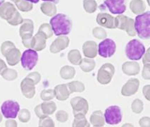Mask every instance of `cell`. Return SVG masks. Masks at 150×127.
Segmentation results:
<instances>
[{
	"label": "cell",
	"mask_w": 150,
	"mask_h": 127,
	"mask_svg": "<svg viewBox=\"0 0 150 127\" xmlns=\"http://www.w3.org/2000/svg\"><path fill=\"white\" fill-rule=\"evenodd\" d=\"M39 126L40 127H54L55 126L54 122L52 118L46 116V117L40 119L39 121Z\"/></svg>",
	"instance_id": "obj_43"
},
{
	"label": "cell",
	"mask_w": 150,
	"mask_h": 127,
	"mask_svg": "<svg viewBox=\"0 0 150 127\" xmlns=\"http://www.w3.org/2000/svg\"><path fill=\"white\" fill-rule=\"evenodd\" d=\"M38 33L43 35L47 39L52 38V35H53V31H52V27L50 24L49 23L42 24L40 27L39 28V30H38Z\"/></svg>",
	"instance_id": "obj_34"
},
{
	"label": "cell",
	"mask_w": 150,
	"mask_h": 127,
	"mask_svg": "<svg viewBox=\"0 0 150 127\" xmlns=\"http://www.w3.org/2000/svg\"><path fill=\"white\" fill-rule=\"evenodd\" d=\"M1 121H2V116H1V113H0V122H1Z\"/></svg>",
	"instance_id": "obj_56"
},
{
	"label": "cell",
	"mask_w": 150,
	"mask_h": 127,
	"mask_svg": "<svg viewBox=\"0 0 150 127\" xmlns=\"http://www.w3.org/2000/svg\"><path fill=\"white\" fill-rule=\"evenodd\" d=\"M145 52V47L138 40H132L125 47L126 57L131 60H139Z\"/></svg>",
	"instance_id": "obj_3"
},
{
	"label": "cell",
	"mask_w": 150,
	"mask_h": 127,
	"mask_svg": "<svg viewBox=\"0 0 150 127\" xmlns=\"http://www.w3.org/2000/svg\"><path fill=\"white\" fill-rule=\"evenodd\" d=\"M150 64H144L142 71V77L146 80L150 79Z\"/></svg>",
	"instance_id": "obj_46"
},
{
	"label": "cell",
	"mask_w": 150,
	"mask_h": 127,
	"mask_svg": "<svg viewBox=\"0 0 150 127\" xmlns=\"http://www.w3.org/2000/svg\"><path fill=\"white\" fill-rule=\"evenodd\" d=\"M83 7L85 11L92 13L97 10V4L95 0H83Z\"/></svg>",
	"instance_id": "obj_35"
},
{
	"label": "cell",
	"mask_w": 150,
	"mask_h": 127,
	"mask_svg": "<svg viewBox=\"0 0 150 127\" xmlns=\"http://www.w3.org/2000/svg\"><path fill=\"white\" fill-rule=\"evenodd\" d=\"M26 77L29 78V79L32 80L33 82H34L35 85L38 84L41 80V75L40 74V73L37 72V71H35V72H33L31 73V74H28Z\"/></svg>",
	"instance_id": "obj_45"
},
{
	"label": "cell",
	"mask_w": 150,
	"mask_h": 127,
	"mask_svg": "<svg viewBox=\"0 0 150 127\" xmlns=\"http://www.w3.org/2000/svg\"><path fill=\"white\" fill-rule=\"evenodd\" d=\"M16 11V9L13 4L10 2H4L0 5V17L2 19L8 21Z\"/></svg>",
	"instance_id": "obj_16"
},
{
	"label": "cell",
	"mask_w": 150,
	"mask_h": 127,
	"mask_svg": "<svg viewBox=\"0 0 150 127\" xmlns=\"http://www.w3.org/2000/svg\"><path fill=\"white\" fill-rule=\"evenodd\" d=\"M55 94L54 90H43L40 93V97L43 101H50L54 98Z\"/></svg>",
	"instance_id": "obj_39"
},
{
	"label": "cell",
	"mask_w": 150,
	"mask_h": 127,
	"mask_svg": "<svg viewBox=\"0 0 150 127\" xmlns=\"http://www.w3.org/2000/svg\"><path fill=\"white\" fill-rule=\"evenodd\" d=\"M1 113L6 119H15L20 111V105L13 100H6L1 107Z\"/></svg>",
	"instance_id": "obj_7"
},
{
	"label": "cell",
	"mask_w": 150,
	"mask_h": 127,
	"mask_svg": "<svg viewBox=\"0 0 150 127\" xmlns=\"http://www.w3.org/2000/svg\"><path fill=\"white\" fill-rule=\"evenodd\" d=\"M79 65L82 71L88 73L94 70V69L95 68L96 63L95 61L91 60L90 58H85L82 59Z\"/></svg>",
	"instance_id": "obj_25"
},
{
	"label": "cell",
	"mask_w": 150,
	"mask_h": 127,
	"mask_svg": "<svg viewBox=\"0 0 150 127\" xmlns=\"http://www.w3.org/2000/svg\"><path fill=\"white\" fill-rule=\"evenodd\" d=\"M150 12L146 11L137 15L134 22V26L136 33L139 38L143 40H149L150 38Z\"/></svg>",
	"instance_id": "obj_2"
},
{
	"label": "cell",
	"mask_w": 150,
	"mask_h": 127,
	"mask_svg": "<svg viewBox=\"0 0 150 127\" xmlns=\"http://www.w3.org/2000/svg\"><path fill=\"white\" fill-rule=\"evenodd\" d=\"M132 111L135 114H140L143 111L144 109V105H143L142 101L139 99H135V100L132 102L131 105Z\"/></svg>",
	"instance_id": "obj_37"
},
{
	"label": "cell",
	"mask_w": 150,
	"mask_h": 127,
	"mask_svg": "<svg viewBox=\"0 0 150 127\" xmlns=\"http://www.w3.org/2000/svg\"><path fill=\"white\" fill-rule=\"evenodd\" d=\"M149 85L145 86L143 88V94H144V96H145L146 99L147 100H149Z\"/></svg>",
	"instance_id": "obj_50"
},
{
	"label": "cell",
	"mask_w": 150,
	"mask_h": 127,
	"mask_svg": "<svg viewBox=\"0 0 150 127\" xmlns=\"http://www.w3.org/2000/svg\"><path fill=\"white\" fill-rule=\"evenodd\" d=\"M23 18H22L21 13L18 11H16L14 13V14L12 16L11 18L8 19L7 22L10 25L13 26H16L21 24L23 23Z\"/></svg>",
	"instance_id": "obj_36"
},
{
	"label": "cell",
	"mask_w": 150,
	"mask_h": 127,
	"mask_svg": "<svg viewBox=\"0 0 150 127\" xmlns=\"http://www.w3.org/2000/svg\"><path fill=\"white\" fill-rule=\"evenodd\" d=\"M76 74V70L71 66H64L60 70V76L63 79L69 80L74 77Z\"/></svg>",
	"instance_id": "obj_28"
},
{
	"label": "cell",
	"mask_w": 150,
	"mask_h": 127,
	"mask_svg": "<svg viewBox=\"0 0 150 127\" xmlns=\"http://www.w3.org/2000/svg\"><path fill=\"white\" fill-rule=\"evenodd\" d=\"M122 70L125 74L128 76H135L139 74L140 67L137 62H126L122 66Z\"/></svg>",
	"instance_id": "obj_20"
},
{
	"label": "cell",
	"mask_w": 150,
	"mask_h": 127,
	"mask_svg": "<svg viewBox=\"0 0 150 127\" xmlns=\"http://www.w3.org/2000/svg\"><path fill=\"white\" fill-rule=\"evenodd\" d=\"M38 61V54L35 50L28 49L23 53L21 62L23 68L25 70L30 71L36 66Z\"/></svg>",
	"instance_id": "obj_4"
},
{
	"label": "cell",
	"mask_w": 150,
	"mask_h": 127,
	"mask_svg": "<svg viewBox=\"0 0 150 127\" xmlns=\"http://www.w3.org/2000/svg\"><path fill=\"white\" fill-rule=\"evenodd\" d=\"M25 1H30V2L31 3H34V4H37V3L39 2L40 0H25Z\"/></svg>",
	"instance_id": "obj_54"
},
{
	"label": "cell",
	"mask_w": 150,
	"mask_h": 127,
	"mask_svg": "<svg viewBox=\"0 0 150 127\" xmlns=\"http://www.w3.org/2000/svg\"><path fill=\"white\" fill-rule=\"evenodd\" d=\"M35 85L29 78L25 77L21 83V89L23 95L26 98L31 99L35 95Z\"/></svg>",
	"instance_id": "obj_12"
},
{
	"label": "cell",
	"mask_w": 150,
	"mask_h": 127,
	"mask_svg": "<svg viewBox=\"0 0 150 127\" xmlns=\"http://www.w3.org/2000/svg\"><path fill=\"white\" fill-rule=\"evenodd\" d=\"M149 51H150V49L149 48L147 50V51L145 52V53L144 54V57L143 58V64H149L150 60H149Z\"/></svg>",
	"instance_id": "obj_49"
},
{
	"label": "cell",
	"mask_w": 150,
	"mask_h": 127,
	"mask_svg": "<svg viewBox=\"0 0 150 127\" xmlns=\"http://www.w3.org/2000/svg\"><path fill=\"white\" fill-rule=\"evenodd\" d=\"M6 126H15L16 127L18 125H17V123L16 121H15V120L13 119H10V120H7V121H6V125H5Z\"/></svg>",
	"instance_id": "obj_51"
},
{
	"label": "cell",
	"mask_w": 150,
	"mask_h": 127,
	"mask_svg": "<svg viewBox=\"0 0 150 127\" xmlns=\"http://www.w3.org/2000/svg\"><path fill=\"white\" fill-rule=\"evenodd\" d=\"M70 93H82L85 89V85L80 81H72L67 84Z\"/></svg>",
	"instance_id": "obj_30"
},
{
	"label": "cell",
	"mask_w": 150,
	"mask_h": 127,
	"mask_svg": "<svg viewBox=\"0 0 150 127\" xmlns=\"http://www.w3.org/2000/svg\"><path fill=\"white\" fill-rule=\"evenodd\" d=\"M41 11L47 16H53L57 13V9L55 4L50 1H45L40 6Z\"/></svg>",
	"instance_id": "obj_24"
},
{
	"label": "cell",
	"mask_w": 150,
	"mask_h": 127,
	"mask_svg": "<svg viewBox=\"0 0 150 127\" xmlns=\"http://www.w3.org/2000/svg\"><path fill=\"white\" fill-rule=\"evenodd\" d=\"M75 119L73 123V127H90V125L89 124L88 121L85 118V114L82 113L74 114Z\"/></svg>",
	"instance_id": "obj_27"
},
{
	"label": "cell",
	"mask_w": 150,
	"mask_h": 127,
	"mask_svg": "<svg viewBox=\"0 0 150 127\" xmlns=\"http://www.w3.org/2000/svg\"><path fill=\"white\" fill-rule=\"evenodd\" d=\"M1 76L2 78L6 81H14L18 77V73L14 69H7L6 68L5 70L1 74Z\"/></svg>",
	"instance_id": "obj_33"
},
{
	"label": "cell",
	"mask_w": 150,
	"mask_h": 127,
	"mask_svg": "<svg viewBox=\"0 0 150 127\" xmlns=\"http://www.w3.org/2000/svg\"><path fill=\"white\" fill-rule=\"evenodd\" d=\"M130 9L132 13L139 15L145 11L146 5L142 0H132L130 3Z\"/></svg>",
	"instance_id": "obj_23"
},
{
	"label": "cell",
	"mask_w": 150,
	"mask_h": 127,
	"mask_svg": "<svg viewBox=\"0 0 150 127\" xmlns=\"http://www.w3.org/2000/svg\"><path fill=\"white\" fill-rule=\"evenodd\" d=\"M83 51L87 58H95L97 55V45L95 42L89 40L83 45Z\"/></svg>",
	"instance_id": "obj_17"
},
{
	"label": "cell",
	"mask_w": 150,
	"mask_h": 127,
	"mask_svg": "<svg viewBox=\"0 0 150 127\" xmlns=\"http://www.w3.org/2000/svg\"><path fill=\"white\" fill-rule=\"evenodd\" d=\"M30 112L29 110L26 109H21L20 112L18 113L19 121H21L23 123H26L29 121L30 119Z\"/></svg>",
	"instance_id": "obj_41"
},
{
	"label": "cell",
	"mask_w": 150,
	"mask_h": 127,
	"mask_svg": "<svg viewBox=\"0 0 150 127\" xmlns=\"http://www.w3.org/2000/svg\"><path fill=\"white\" fill-rule=\"evenodd\" d=\"M40 107L42 111L47 116L53 114V113H54L57 109V105H56L55 102H52V101H50V102L45 101L43 103L40 104Z\"/></svg>",
	"instance_id": "obj_26"
},
{
	"label": "cell",
	"mask_w": 150,
	"mask_h": 127,
	"mask_svg": "<svg viewBox=\"0 0 150 127\" xmlns=\"http://www.w3.org/2000/svg\"><path fill=\"white\" fill-rule=\"evenodd\" d=\"M125 31L130 37H133L136 35V31L135 29V26H134V21L133 19L129 17L128 23H127L126 27H125Z\"/></svg>",
	"instance_id": "obj_38"
},
{
	"label": "cell",
	"mask_w": 150,
	"mask_h": 127,
	"mask_svg": "<svg viewBox=\"0 0 150 127\" xmlns=\"http://www.w3.org/2000/svg\"><path fill=\"white\" fill-rule=\"evenodd\" d=\"M34 23L30 19H23L19 29V34L22 39V43L27 44L31 41L33 38Z\"/></svg>",
	"instance_id": "obj_8"
},
{
	"label": "cell",
	"mask_w": 150,
	"mask_h": 127,
	"mask_svg": "<svg viewBox=\"0 0 150 127\" xmlns=\"http://www.w3.org/2000/svg\"><path fill=\"white\" fill-rule=\"evenodd\" d=\"M139 86V81L137 79H129L122 87L121 94L125 97H129L137 92Z\"/></svg>",
	"instance_id": "obj_14"
},
{
	"label": "cell",
	"mask_w": 150,
	"mask_h": 127,
	"mask_svg": "<svg viewBox=\"0 0 150 127\" xmlns=\"http://www.w3.org/2000/svg\"><path fill=\"white\" fill-rule=\"evenodd\" d=\"M69 43L70 40L67 36L60 35L52 43L50 48V52L53 54L60 53L69 47Z\"/></svg>",
	"instance_id": "obj_13"
},
{
	"label": "cell",
	"mask_w": 150,
	"mask_h": 127,
	"mask_svg": "<svg viewBox=\"0 0 150 127\" xmlns=\"http://www.w3.org/2000/svg\"><path fill=\"white\" fill-rule=\"evenodd\" d=\"M4 57H6V62H7L8 65L15 66L18 64L21 61V51L18 49L14 48L11 49L8 53H6V55Z\"/></svg>",
	"instance_id": "obj_19"
},
{
	"label": "cell",
	"mask_w": 150,
	"mask_h": 127,
	"mask_svg": "<svg viewBox=\"0 0 150 127\" xmlns=\"http://www.w3.org/2000/svg\"><path fill=\"white\" fill-rule=\"evenodd\" d=\"M44 1H50V2L54 3V4H58L60 0H42Z\"/></svg>",
	"instance_id": "obj_53"
},
{
	"label": "cell",
	"mask_w": 150,
	"mask_h": 127,
	"mask_svg": "<svg viewBox=\"0 0 150 127\" xmlns=\"http://www.w3.org/2000/svg\"><path fill=\"white\" fill-rule=\"evenodd\" d=\"M71 105L74 114L82 113L85 115L89 110L88 101L81 97H76L71 99Z\"/></svg>",
	"instance_id": "obj_10"
},
{
	"label": "cell",
	"mask_w": 150,
	"mask_h": 127,
	"mask_svg": "<svg viewBox=\"0 0 150 127\" xmlns=\"http://www.w3.org/2000/svg\"><path fill=\"white\" fill-rule=\"evenodd\" d=\"M16 48L15 45L11 41H5L1 45V53L4 56L6 55L11 49Z\"/></svg>",
	"instance_id": "obj_42"
},
{
	"label": "cell",
	"mask_w": 150,
	"mask_h": 127,
	"mask_svg": "<svg viewBox=\"0 0 150 127\" xmlns=\"http://www.w3.org/2000/svg\"><path fill=\"white\" fill-rule=\"evenodd\" d=\"M15 4L17 8L23 12H28L31 11L33 8V3L25 0H18L16 2H15Z\"/></svg>",
	"instance_id": "obj_32"
},
{
	"label": "cell",
	"mask_w": 150,
	"mask_h": 127,
	"mask_svg": "<svg viewBox=\"0 0 150 127\" xmlns=\"http://www.w3.org/2000/svg\"><path fill=\"white\" fill-rule=\"evenodd\" d=\"M4 2V0H0V5H1Z\"/></svg>",
	"instance_id": "obj_55"
},
{
	"label": "cell",
	"mask_w": 150,
	"mask_h": 127,
	"mask_svg": "<svg viewBox=\"0 0 150 127\" xmlns=\"http://www.w3.org/2000/svg\"><path fill=\"white\" fill-rule=\"evenodd\" d=\"M104 120L109 125L118 124L122 121V111L118 106H110L105 110Z\"/></svg>",
	"instance_id": "obj_6"
},
{
	"label": "cell",
	"mask_w": 150,
	"mask_h": 127,
	"mask_svg": "<svg viewBox=\"0 0 150 127\" xmlns=\"http://www.w3.org/2000/svg\"><path fill=\"white\" fill-rule=\"evenodd\" d=\"M129 17L125 15H118L116 18H114V25L115 28L120 29V30L125 31L128 23Z\"/></svg>",
	"instance_id": "obj_31"
},
{
	"label": "cell",
	"mask_w": 150,
	"mask_h": 127,
	"mask_svg": "<svg viewBox=\"0 0 150 127\" xmlns=\"http://www.w3.org/2000/svg\"><path fill=\"white\" fill-rule=\"evenodd\" d=\"M116 49V45L115 42L112 39L107 38L99 43L97 52L102 57L109 58L114 55Z\"/></svg>",
	"instance_id": "obj_9"
},
{
	"label": "cell",
	"mask_w": 150,
	"mask_h": 127,
	"mask_svg": "<svg viewBox=\"0 0 150 127\" xmlns=\"http://www.w3.org/2000/svg\"><path fill=\"white\" fill-rule=\"evenodd\" d=\"M115 73V67L111 64H103L97 74V81L102 85H106L111 82Z\"/></svg>",
	"instance_id": "obj_5"
},
{
	"label": "cell",
	"mask_w": 150,
	"mask_h": 127,
	"mask_svg": "<svg viewBox=\"0 0 150 127\" xmlns=\"http://www.w3.org/2000/svg\"><path fill=\"white\" fill-rule=\"evenodd\" d=\"M92 35L94 37H95L97 39H105L107 36L106 32L104 28L100 27H96L92 30Z\"/></svg>",
	"instance_id": "obj_40"
},
{
	"label": "cell",
	"mask_w": 150,
	"mask_h": 127,
	"mask_svg": "<svg viewBox=\"0 0 150 127\" xmlns=\"http://www.w3.org/2000/svg\"><path fill=\"white\" fill-rule=\"evenodd\" d=\"M139 125L141 126L144 127H149L150 126V119L149 117H147V116H145V117H142V119L139 120Z\"/></svg>",
	"instance_id": "obj_48"
},
{
	"label": "cell",
	"mask_w": 150,
	"mask_h": 127,
	"mask_svg": "<svg viewBox=\"0 0 150 127\" xmlns=\"http://www.w3.org/2000/svg\"><path fill=\"white\" fill-rule=\"evenodd\" d=\"M56 118H57V121H59V122L64 123L69 119V114L65 111L59 110L56 114Z\"/></svg>",
	"instance_id": "obj_44"
},
{
	"label": "cell",
	"mask_w": 150,
	"mask_h": 127,
	"mask_svg": "<svg viewBox=\"0 0 150 127\" xmlns=\"http://www.w3.org/2000/svg\"><path fill=\"white\" fill-rule=\"evenodd\" d=\"M104 5L114 14H122L126 10L125 0H105Z\"/></svg>",
	"instance_id": "obj_11"
},
{
	"label": "cell",
	"mask_w": 150,
	"mask_h": 127,
	"mask_svg": "<svg viewBox=\"0 0 150 127\" xmlns=\"http://www.w3.org/2000/svg\"><path fill=\"white\" fill-rule=\"evenodd\" d=\"M6 68H7V67H6V64H5L4 60L0 59V75H1V73H2Z\"/></svg>",
	"instance_id": "obj_52"
},
{
	"label": "cell",
	"mask_w": 150,
	"mask_h": 127,
	"mask_svg": "<svg viewBox=\"0 0 150 127\" xmlns=\"http://www.w3.org/2000/svg\"><path fill=\"white\" fill-rule=\"evenodd\" d=\"M35 113L37 116H38V118H40V119H42V118H44V117H46V116H47L46 114H45L44 113H43L42 111L40 105H37L36 107H35Z\"/></svg>",
	"instance_id": "obj_47"
},
{
	"label": "cell",
	"mask_w": 150,
	"mask_h": 127,
	"mask_svg": "<svg viewBox=\"0 0 150 127\" xmlns=\"http://www.w3.org/2000/svg\"><path fill=\"white\" fill-rule=\"evenodd\" d=\"M90 123L92 126L95 127L104 126L105 124V120L103 116V113L102 111L97 110L92 113L90 116Z\"/></svg>",
	"instance_id": "obj_22"
},
{
	"label": "cell",
	"mask_w": 150,
	"mask_h": 127,
	"mask_svg": "<svg viewBox=\"0 0 150 127\" xmlns=\"http://www.w3.org/2000/svg\"><path fill=\"white\" fill-rule=\"evenodd\" d=\"M54 91L56 98L60 101L67 100L69 97L70 94H71L67 85L66 84L58 85L55 87Z\"/></svg>",
	"instance_id": "obj_21"
},
{
	"label": "cell",
	"mask_w": 150,
	"mask_h": 127,
	"mask_svg": "<svg viewBox=\"0 0 150 127\" xmlns=\"http://www.w3.org/2000/svg\"><path fill=\"white\" fill-rule=\"evenodd\" d=\"M46 40L47 38L43 35L38 33L33 37L30 48L35 51H42L46 48Z\"/></svg>",
	"instance_id": "obj_18"
},
{
	"label": "cell",
	"mask_w": 150,
	"mask_h": 127,
	"mask_svg": "<svg viewBox=\"0 0 150 127\" xmlns=\"http://www.w3.org/2000/svg\"><path fill=\"white\" fill-rule=\"evenodd\" d=\"M52 31L57 36L66 35L71 33L73 27L72 21L68 16L59 13L52 17L50 20Z\"/></svg>",
	"instance_id": "obj_1"
},
{
	"label": "cell",
	"mask_w": 150,
	"mask_h": 127,
	"mask_svg": "<svg viewBox=\"0 0 150 127\" xmlns=\"http://www.w3.org/2000/svg\"><path fill=\"white\" fill-rule=\"evenodd\" d=\"M12 1H13V2H16L17 1H18V0H11Z\"/></svg>",
	"instance_id": "obj_57"
},
{
	"label": "cell",
	"mask_w": 150,
	"mask_h": 127,
	"mask_svg": "<svg viewBox=\"0 0 150 127\" xmlns=\"http://www.w3.org/2000/svg\"><path fill=\"white\" fill-rule=\"evenodd\" d=\"M68 59L71 64L74 65H79L82 60L81 53L78 50H72L68 54Z\"/></svg>",
	"instance_id": "obj_29"
},
{
	"label": "cell",
	"mask_w": 150,
	"mask_h": 127,
	"mask_svg": "<svg viewBox=\"0 0 150 127\" xmlns=\"http://www.w3.org/2000/svg\"><path fill=\"white\" fill-rule=\"evenodd\" d=\"M97 23L101 26L109 29H114V17L107 13H99L96 18Z\"/></svg>",
	"instance_id": "obj_15"
}]
</instances>
